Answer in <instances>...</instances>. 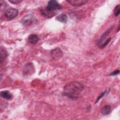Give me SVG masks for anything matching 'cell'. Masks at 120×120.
I'll return each instance as SVG.
<instances>
[{"label": "cell", "instance_id": "cell-5", "mask_svg": "<svg viewBox=\"0 0 120 120\" xmlns=\"http://www.w3.org/2000/svg\"><path fill=\"white\" fill-rule=\"evenodd\" d=\"M35 72V68L33 64L32 63L26 64L23 69V75L24 76H30Z\"/></svg>", "mask_w": 120, "mask_h": 120}, {"label": "cell", "instance_id": "cell-7", "mask_svg": "<svg viewBox=\"0 0 120 120\" xmlns=\"http://www.w3.org/2000/svg\"><path fill=\"white\" fill-rule=\"evenodd\" d=\"M41 15L47 18H51L55 15L56 13L53 11H51L47 9L46 7H42L40 8Z\"/></svg>", "mask_w": 120, "mask_h": 120}, {"label": "cell", "instance_id": "cell-15", "mask_svg": "<svg viewBox=\"0 0 120 120\" xmlns=\"http://www.w3.org/2000/svg\"><path fill=\"white\" fill-rule=\"evenodd\" d=\"M120 13V5H117L114 9V14L115 16H118Z\"/></svg>", "mask_w": 120, "mask_h": 120}, {"label": "cell", "instance_id": "cell-9", "mask_svg": "<svg viewBox=\"0 0 120 120\" xmlns=\"http://www.w3.org/2000/svg\"><path fill=\"white\" fill-rule=\"evenodd\" d=\"M66 1L73 6L79 7L86 4L88 1L86 0H67Z\"/></svg>", "mask_w": 120, "mask_h": 120}, {"label": "cell", "instance_id": "cell-1", "mask_svg": "<svg viewBox=\"0 0 120 120\" xmlns=\"http://www.w3.org/2000/svg\"><path fill=\"white\" fill-rule=\"evenodd\" d=\"M83 88V85L79 82H70L64 86L62 94L72 99L76 100Z\"/></svg>", "mask_w": 120, "mask_h": 120}, {"label": "cell", "instance_id": "cell-17", "mask_svg": "<svg viewBox=\"0 0 120 120\" xmlns=\"http://www.w3.org/2000/svg\"><path fill=\"white\" fill-rule=\"evenodd\" d=\"M9 1L12 4H18V3H21L22 1V0H9Z\"/></svg>", "mask_w": 120, "mask_h": 120}, {"label": "cell", "instance_id": "cell-18", "mask_svg": "<svg viewBox=\"0 0 120 120\" xmlns=\"http://www.w3.org/2000/svg\"><path fill=\"white\" fill-rule=\"evenodd\" d=\"M120 73V71L119 70H115L114 71H113L112 72L110 75H111V76H112V75H118Z\"/></svg>", "mask_w": 120, "mask_h": 120}, {"label": "cell", "instance_id": "cell-10", "mask_svg": "<svg viewBox=\"0 0 120 120\" xmlns=\"http://www.w3.org/2000/svg\"><path fill=\"white\" fill-rule=\"evenodd\" d=\"M0 96L6 99L10 100L13 98V96L11 93L8 90H4L0 92Z\"/></svg>", "mask_w": 120, "mask_h": 120}, {"label": "cell", "instance_id": "cell-11", "mask_svg": "<svg viewBox=\"0 0 120 120\" xmlns=\"http://www.w3.org/2000/svg\"><path fill=\"white\" fill-rule=\"evenodd\" d=\"M28 41L31 44L35 45L38 41V38L36 35L31 34L28 38Z\"/></svg>", "mask_w": 120, "mask_h": 120}, {"label": "cell", "instance_id": "cell-2", "mask_svg": "<svg viewBox=\"0 0 120 120\" xmlns=\"http://www.w3.org/2000/svg\"><path fill=\"white\" fill-rule=\"evenodd\" d=\"M18 14L17 9L14 8H9L4 13V15L6 18L8 20H11L15 18Z\"/></svg>", "mask_w": 120, "mask_h": 120}, {"label": "cell", "instance_id": "cell-13", "mask_svg": "<svg viewBox=\"0 0 120 120\" xmlns=\"http://www.w3.org/2000/svg\"><path fill=\"white\" fill-rule=\"evenodd\" d=\"M7 56H8V53H7V51L5 49L1 47L0 49V61L1 63L5 60Z\"/></svg>", "mask_w": 120, "mask_h": 120}, {"label": "cell", "instance_id": "cell-3", "mask_svg": "<svg viewBox=\"0 0 120 120\" xmlns=\"http://www.w3.org/2000/svg\"><path fill=\"white\" fill-rule=\"evenodd\" d=\"M36 21V19L34 15L29 14L24 16L21 20V22L25 26H29Z\"/></svg>", "mask_w": 120, "mask_h": 120}, {"label": "cell", "instance_id": "cell-4", "mask_svg": "<svg viewBox=\"0 0 120 120\" xmlns=\"http://www.w3.org/2000/svg\"><path fill=\"white\" fill-rule=\"evenodd\" d=\"M46 8L49 10L54 11V10L61 9L62 8V7L57 1L52 0H50L48 2Z\"/></svg>", "mask_w": 120, "mask_h": 120}, {"label": "cell", "instance_id": "cell-8", "mask_svg": "<svg viewBox=\"0 0 120 120\" xmlns=\"http://www.w3.org/2000/svg\"><path fill=\"white\" fill-rule=\"evenodd\" d=\"M114 28V26L112 27L111 28H110L109 29L107 30L105 32H104L103 35L101 36V37L99 39V40H98V42H97V45L98 46V47H99L105 42V41L106 40V38L108 36V35L109 34V33L112 31V30H113Z\"/></svg>", "mask_w": 120, "mask_h": 120}, {"label": "cell", "instance_id": "cell-16", "mask_svg": "<svg viewBox=\"0 0 120 120\" xmlns=\"http://www.w3.org/2000/svg\"><path fill=\"white\" fill-rule=\"evenodd\" d=\"M106 92H107V91H104V92L101 93L100 94V95L98 97V98H97V100H96V103H97V102H98V101H99L103 96H104V95L106 93Z\"/></svg>", "mask_w": 120, "mask_h": 120}, {"label": "cell", "instance_id": "cell-14", "mask_svg": "<svg viewBox=\"0 0 120 120\" xmlns=\"http://www.w3.org/2000/svg\"><path fill=\"white\" fill-rule=\"evenodd\" d=\"M56 20L59 21L60 22L62 23H66L68 21V17L66 14H61L58 15L56 18Z\"/></svg>", "mask_w": 120, "mask_h": 120}, {"label": "cell", "instance_id": "cell-12", "mask_svg": "<svg viewBox=\"0 0 120 120\" xmlns=\"http://www.w3.org/2000/svg\"><path fill=\"white\" fill-rule=\"evenodd\" d=\"M112 110L111 106L110 105H105L101 109V113L103 115H107L109 114Z\"/></svg>", "mask_w": 120, "mask_h": 120}, {"label": "cell", "instance_id": "cell-6", "mask_svg": "<svg viewBox=\"0 0 120 120\" xmlns=\"http://www.w3.org/2000/svg\"><path fill=\"white\" fill-rule=\"evenodd\" d=\"M51 55L52 59L55 60H60L63 55V52L60 48H56L52 50Z\"/></svg>", "mask_w": 120, "mask_h": 120}]
</instances>
